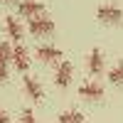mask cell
Here are the masks:
<instances>
[{
    "instance_id": "obj_13",
    "label": "cell",
    "mask_w": 123,
    "mask_h": 123,
    "mask_svg": "<svg viewBox=\"0 0 123 123\" xmlns=\"http://www.w3.org/2000/svg\"><path fill=\"white\" fill-rule=\"evenodd\" d=\"M108 79L113 81V84H123V64H116L113 69L108 71Z\"/></svg>"
},
{
    "instance_id": "obj_14",
    "label": "cell",
    "mask_w": 123,
    "mask_h": 123,
    "mask_svg": "<svg viewBox=\"0 0 123 123\" xmlns=\"http://www.w3.org/2000/svg\"><path fill=\"white\" fill-rule=\"evenodd\" d=\"M20 121H22V123H37V121H35V113H32V108H22Z\"/></svg>"
},
{
    "instance_id": "obj_6",
    "label": "cell",
    "mask_w": 123,
    "mask_h": 123,
    "mask_svg": "<svg viewBox=\"0 0 123 123\" xmlns=\"http://www.w3.org/2000/svg\"><path fill=\"white\" fill-rule=\"evenodd\" d=\"M37 57L42 62H59L62 59V49L54 44H39L37 47Z\"/></svg>"
},
{
    "instance_id": "obj_1",
    "label": "cell",
    "mask_w": 123,
    "mask_h": 123,
    "mask_svg": "<svg viewBox=\"0 0 123 123\" xmlns=\"http://www.w3.org/2000/svg\"><path fill=\"white\" fill-rule=\"evenodd\" d=\"M96 17L101 22H106V25H118L123 20V10L118 5H113V3H101L96 7Z\"/></svg>"
},
{
    "instance_id": "obj_11",
    "label": "cell",
    "mask_w": 123,
    "mask_h": 123,
    "mask_svg": "<svg viewBox=\"0 0 123 123\" xmlns=\"http://www.w3.org/2000/svg\"><path fill=\"white\" fill-rule=\"evenodd\" d=\"M59 123H84V116L76 108H67V111L59 113Z\"/></svg>"
},
{
    "instance_id": "obj_7",
    "label": "cell",
    "mask_w": 123,
    "mask_h": 123,
    "mask_svg": "<svg viewBox=\"0 0 123 123\" xmlns=\"http://www.w3.org/2000/svg\"><path fill=\"white\" fill-rule=\"evenodd\" d=\"M86 67L91 74H101V69H104V52H101L98 47H94L89 52V59H86Z\"/></svg>"
},
{
    "instance_id": "obj_8",
    "label": "cell",
    "mask_w": 123,
    "mask_h": 123,
    "mask_svg": "<svg viewBox=\"0 0 123 123\" xmlns=\"http://www.w3.org/2000/svg\"><path fill=\"white\" fill-rule=\"evenodd\" d=\"M79 96L81 98H101L104 96V86L96 84V81H86V84L79 86Z\"/></svg>"
},
{
    "instance_id": "obj_5",
    "label": "cell",
    "mask_w": 123,
    "mask_h": 123,
    "mask_svg": "<svg viewBox=\"0 0 123 123\" xmlns=\"http://www.w3.org/2000/svg\"><path fill=\"white\" fill-rule=\"evenodd\" d=\"M22 86H25V94L30 96V98H35V101H39L44 94H42V86H39V81L35 79V76H30V74H25L22 76Z\"/></svg>"
},
{
    "instance_id": "obj_16",
    "label": "cell",
    "mask_w": 123,
    "mask_h": 123,
    "mask_svg": "<svg viewBox=\"0 0 123 123\" xmlns=\"http://www.w3.org/2000/svg\"><path fill=\"white\" fill-rule=\"evenodd\" d=\"M5 79H7V69H5V67H0V84H3Z\"/></svg>"
},
{
    "instance_id": "obj_17",
    "label": "cell",
    "mask_w": 123,
    "mask_h": 123,
    "mask_svg": "<svg viewBox=\"0 0 123 123\" xmlns=\"http://www.w3.org/2000/svg\"><path fill=\"white\" fill-rule=\"evenodd\" d=\"M0 3H12V0H0Z\"/></svg>"
},
{
    "instance_id": "obj_12",
    "label": "cell",
    "mask_w": 123,
    "mask_h": 123,
    "mask_svg": "<svg viewBox=\"0 0 123 123\" xmlns=\"http://www.w3.org/2000/svg\"><path fill=\"white\" fill-rule=\"evenodd\" d=\"M12 52H15V49L10 47L7 42H0V67L7 69V64L12 62Z\"/></svg>"
},
{
    "instance_id": "obj_9",
    "label": "cell",
    "mask_w": 123,
    "mask_h": 123,
    "mask_svg": "<svg viewBox=\"0 0 123 123\" xmlns=\"http://www.w3.org/2000/svg\"><path fill=\"white\" fill-rule=\"evenodd\" d=\"M12 64H15V69H20V71H27V67H30V52H27L22 44L15 47V52H12Z\"/></svg>"
},
{
    "instance_id": "obj_2",
    "label": "cell",
    "mask_w": 123,
    "mask_h": 123,
    "mask_svg": "<svg viewBox=\"0 0 123 123\" xmlns=\"http://www.w3.org/2000/svg\"><path fill=\"white\" fill-rule=\"evenodd\" d=\"M71 76H74V67H71V62H59L57 69H54V84L62 86V89H67L71 84Z\"/></svg>"
},
{
    "instance_id": "obj_10",
    "label": "cell",
    "mask_w": 123,
    "mask_h": 123,
    "mask_svg": "<svg viewBox=\"0 0 123 123\" xmlns=\"http://www.w3.org/2000/svg\"><path fill=\"white\" fill-rule=\"evenodd\" d=\"M5 32L12 39H22V25H20V20H15L12 15H7L5 17Z\"/></svg>"
},
{
    "instance_id": "obj_15",
    "label": "cell",
    "mask_w": 123,
    "mask_h": 123,
    "mask_svg": "<svg viewBox=\"0 0 123 123\" xmlns=\"http://www.w3.org/2000/svg\"><path fill=\"white\" fill-rule=\"evenodd\" d=\"M0 123H10V116L5 113V111H3V108H0Z\"/></svg>"
},
{
    "instance_id": "obj_3",
    "label": "cell",
    "mask_w": 123,
    "mask_h": 123,
    "mask_svg": "<svg viewBox=\"0 0 123 123\" xmlns=\"http://www.w3.org/2000/svg\"><path fill=\"white\" fill-rule=\"evenodd\" d=\"M30 30H32L35 35H49L54 30V20H49L44 15H37V17L30 20Z\"/></svg>"
},
{
    "instance_id": "obj_4",
    "label": "cell",
    "mask_w": 123,
    "mask_h": 123,
    "mask_svg": "<svg viewBox=\"0 0 123 123\" xmlns=\"http://www.w3.org/2000/svg\"><path fill=\"white\" fill-rule=\"evenodd\" d=\"M17 10H20V15H27L30 20H32V17H37V15H42L44 5L39 3V0H20Z\"/></svg>"
}]
</instances>
